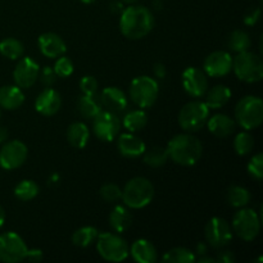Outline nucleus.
<instances>
[{
	"mask_svg": "<svg viewBox=\"0 0 263 263\" xmlns=\"http://www.w3.org/2000/svg\"><path fill=\"white\" fill-rule=\"evenodd\" d=\"M154 74H156L158 79H164L166 77V67H164V64L162 63H156L154 64Z\"/></svg>",
	"mask_w": 263,
	"mask_h": 263,
	"instance_id": "nucleus-45",
	"label": "nucleus"
},
{
	"mask_svg": "<svg viewBox=\"0 0 263 263\" xmlns=\"http://www.w3.org/2000/svg\"><path fill=\"white\" fill-rule=\"evenodd\" d=\"M182 86L190 97H203L208 90L207 74L197 67H187L182 72Z\"/></svg>",
	"mask_w": 263,
	"mask_h": 263,
	"instance_id": "nucleus-15",
	"label": "nucleus"
},
{
	"mask_svg": "<svg viewBox=\"0 0 263 263\" xmlns=\"http://www.w3.org/2000/svg\"><path fill=\"white\" fill-rule=\"evenodd\" d=\"M82 3H85V4H91V3H94L95 0H81Z\"/></svg>",
	"mask_w": 263,
	"mask_h": 263,
	"instance_id": "nucleus-52",
	"label": "nucleus"
},
{
	"mask_svg": "<svg viewBox=\"0 0 263 263\" xmlns=\"http://www.w3.org/2000/svg\"><path fill=\"white\" fill-rule=\"evenodd\" d=\"M39 46H40L41 53L48 58H59L67 51L63 39L54 32L43 33L39 37Z\"/></svg>",
	"mask_w": 263,
	"mask_h": 263,
	"instance_id": "nucleus-20",
	"label": "nucleus"
},
{
	"mask_svg": "<svg viewBox=\"0 0 263 263\" xmlns=\"http://www.w3.org/2000/svg\"><path fill=\"white\" fill-rule=\"evenodd\" d=\"M154 198V186L145 177H134L126 182L121 199L126 207L140 210L146 207Z\"/></svg>",
	"mask_w": 263,
	"mask_h": 263,
	"instance_id": "nucleus-3",
	"label": "nucleus"
},
{
	"mask_svg": "<svg viewBox=\"0 0 263 263\" xmlns=\"http://www.w3.org/2000/svg\"><path fill=\"white\" fill-rule=\"evenodd\" d=\"M26 258L31 262H40L43 259V252L40 249H27Z\"/></svg>",
	"mask_w": 263,
	"mask_h": 263,
	"instance_id": "nucleus-43",
	"label": "nucleus"
},
{
	"mask_svg": "<svg viewBox=\"0 0 263 263\" xmlns=\"http://www.w3.org/2000/svg\"><path fill=\"white\" fill-rule=\"evenodd\" d=\"M123 3H127V4H134V3H136L138 0H122Z\"/></svg>",
	"mask_w": 263,
	"mask_h": 263,
	"instance_id": "nucleus-51",
	"label": "nucleus"
},
{
	"mask_svg": "<svg viewBox=\"0 0 263 263\" xmlns=\"http://www.w3.org/2000/svg\"><path fill=\"white\" fill-rule=\"evenodd\" d=\"M197 253L200 254V256H203V254H207V247L204 246V243H199V244H198Z\"/></svg>",
	"mask_w": 263,
	"mask_h": 263,
	"instance_id": "nucleus-48",
	"label": "nucleus"
},
{
	"mask_svg": "<svg viewBox=\"0 0 263 263\" xmlns=\"http://www.w3.org/2000/svg\"><path fill=\"white\" fill-rule=\"evenodd\" d=\"M28 149L25 143L20 140L5 141L0 149V167L7 171L22 166L27 159Z\"/></svg>",
	"mask_w": 263,
	"mask_h": 263,
	"instance_id": "nucleus-12",
	"label": "nucleus"
},
{
	"mask_svg": "<svg viewBox=\"0 0 263 263\" xmlns=\"http://www.w3.org/2000/svg\"><path fill=\"white\" fill-rule=\"evenodd\" d=\"M54 72L58 77L66 79V77L71 76L73 73V63L68 57L61 55L57 59L55 64H54Z\"/></svg>",
	"mask_w": 263,
	"mask_h": 263,
	"instance_id": "nucleus-37",
	"label": "nucleus"
},
{
	"mask_svg": "<svg viewBox=\"0 0 263 263\" xmlns=\"http://www.w3.org/2000/svg\"><path fill=\"white\" fill-rule=\"evenodd\" d=\"M100 197L108 203H116L121 199L122 189L116 184H105L100 187Z\"/></svg>",
	"mask_w": 263,
	"mask_h": 263,
	"instance_id": "nucleus-38",
	"label": "nucleus"
},
{
	"mask_svg": "<svg viewBox=\"0 0 263 263\" xmlns=\"http://www.w3.org/2000/svg\"><path fill=\"white\" fill-rule=\"evenodd\" d=\"M168 158L180 166H194L203 154L200 140L192 134H179L170 140L167 145Z\"/></svg>",
	"mask_w": 263,
	"mask_h": 263,
	"instance_id": "nucleus-2",
	"label": "nucleus"
},
{
	"mask_svg": "<svg viewBox=\"0 0 263 263\" xmlns=\"http://www.w3.org/2000/svg\"><path fill=\"white\" fill-rule=\"evenodd\" d=\"M131 222H133V216L127 208L123 205H117L113 208L109 215V225L116 233L121 234L127 231L130 229Z\"/></svg>",
	"mask_w": 263,
	"mask_h": 263,
	"instance_id": "nucleus-24",
	"label": "nucleus"
},
{
	"mask_svg": "<svg viewBox=\"0 0 263 263\" xmlns=\"http://www.w3.org/2000/svg\"><path fill=\"white\" fill-rule=\"evenodd\" d=\"M208 130L217 138H228L235 130V122L228 115L217 113L207 120Z\"/></svg>",
	"mask_w": 263,
	"mask_h": 263,
	"instance_id": "nucleus-21",
	"label": "nucleus"
},
{
	"mask_svg": "<svg viewBox=\"0 0 263 263\" xmlns=\"http://www.w3.org/2000/svg\"><path fill=\"white\" fill-rule=\"evenodd\" d=\"M92 120H94L92 128H94L95 135L100 140L113 141L120 134L121 122L120 118L117 117V113L102 109Z\"/></svg>",
	"mask_w": 263,
	"mask_h": 263,
	"instance_id": "nucleus-11",
	"label": "nucleus"
},
{
	"mask_svg": "<svg viewBox=\"0 0 263 263\" xmlns=\"http://www.w3.org/2000/svg\"><path fill=\"white\" fill-rule=\"evenodd\" d=\"M210 117V108L202 100H193L185 104L179 113V125L186 133L202 130Z\"/></svg>",
	"mask_w": 263,
	"mask_h": 263,
	"instance_id": "nucleus-7",
	"label": "nucleus"
},
{
	"mask_svg": "<svg viewBox=\"0 0 263 263\" xmlns=\"http://www.w3.org/2000/svg\"><path fill=\"white\" fill-rule=\"evenodd\" d=\"M233 230L236 235L246 241H252L261 231V220L256 211L241 208L233 217Z\"/></svg>",
	"mask_w": 263,
	"mask_h": 263,
	"instance_id": "nucleus-9",
	"label": "nucleus"
},
{
	"mask_svg": "<svg viewBox=\"0 0 263 263\" xmlns=\"http://www.w3.org/2000/svg\"><path fill=\"white\" fill-rule=\"evenodd\" d=\"M0 117H2V110H0Z\"/></svg>",
	"mask_w": 263,
	"mask_h": 263,
	"instance_id": "nucleus-53",
	"label": "nucleus"
},
{
	"mask_svg": "<svg viewBox=\"0 0 263 263\" xmlns=\"http://www.w3.org/2000/svg\"><path fill=\"white\" fill-rule=\"evenodd\" d=\"M62 107V98L58 91L46 87L37 95L35 100V109L43 116H54Z\"/></svg>",
	"mask_w": 263,
	"mask_h": 263,
	"instance_id": "nucleus-17",
	"label": "nucleus"
},
{
	"mask_svg": "<svg viewBox=\"0 0 263 263\" xmlns=\"http://www.w3.org/2000/svg\"><path fill=\"white\" fill-rule=\"evenodd\" d=\"M110 9H112V12H115V13L122 12V10H123L122 3H120V2H113L112 4H110Z\"/></svg>",
	"mask_w": 263,
	"mask_h": 263,
	"instance_id": "nucleus-47",
	"label": "nucleus"
},
{
	"mask_svg": "<svg viewBox=\"0 0 263 263\" xmlns=\"http://www.w3.org/2000/svg\"><path fill=\"white\" fill-rule=\"evenodd\" d=\"M4 222H5V212H4V208L0 205V228L4 225Z\"/></svg>",
	"mask_w": 263,
	"mask_h": 263,
	"instance_id": "nucleus-50",
	"label": "nucleus"
},
{
	"mask_svg": "<svg viewBox=\"0 0 263 263\" xmlns=\"http://www.w3.org/2000/svg\"><path fill=\"white\" fill-rule=\"evenodd\" d=\"M205 239L213 248H223L233 239V229L223 218L213 217L205 226Z\"/></svg>",
	"mask_w": 263,
	"mask_h": 263,
	"instance_id": "nucleus-13",
	"label": "nucleus"
},
{
	"mask_svg": "<svg viewBox=\"0 0 263 263\" xmlns=\"http://www.w3.org/2000/svg\"><path fill=\"white\" fill-rule=\"evenodd\" d=\"M23 53H25V48H23L22 43L17 39L8 37L0 41V54L5 58L17 61V59L22 58Z\"/></svg>",
	"mask_w": 263,
	"mask_h": 263,
	"instance_id": "nucleus-30",
	"label": "nucleus"
},
{
	"mask_svg": "<svg viewBox=\"0 0 263 263\" xmlns=\"http://www.w3.org/2000/svg\"><path fill=\"white\" fill-rule=\"evenodd\" d=\"M154 27V17L143 5H130L121 12L120 28L123 36L131 40L145 37Z\"/></svg>",
	"mask_w": 263,
	"mask_h": 263,
	"instance_id": "nucleus-1",
	"label": "nucleus"
},
{
	"mask_svg": "<svg viewBox=\"0 0 263 263\" xmlns=\"http://www.w3.org/2000/svg\"><path fill=\"white\" fill-rule=\"evenodd\" d=\"M8 136H9V134H8L7 128L4 126H0V144H4L7 141Z\"/></svg>",
	"mask_w": 263,
	"mask_h": 263,
	"instance_id": "nucleus-46",
	"label": "nucleus"
},
{
	"mask_svg": "<svg viewBox=\"0 0 263 263\" xmlns=\"http://www.w3.org/2000/svg\"><path fill=\"white\" fill-rule=\"evenodd\" d=\"M146 123H148V115L141 109L131 110L123 117V126L130 133H138L143 130Z\"/></svg>",
	"mask_w": 263,
	"mask_h": 263,
	"instance_id": "nucleus-28",
	"label": "nucleus"
},
{
	"mask_svg": "<svg viewBox=\"0 0 263 263\" xmlns=\"http://www.w3.org/2000/svg\"><path fill=\"white\" fill-rule=\"evenodd\" d=\"M130 253L134 261L139 263H154L158 258L156 247L146 239H139L134 241L130 248Z\"/></svg>",
	"mask_w": 263,
	"mask_h": 263,
	"instance_id": "nucleus-22",
	"label": "nucleus"
},
{
	"mask_svg": "<svg viewBox=\"0 0 263 263\" xmlns=\"http://www.w3.org/2000/svg\"><path fill=\"white\" fill-rule=\"evenodd\" d=\"M98 87L99 85L94 76H84L80 81V89L84 95H97Z\"/></svg>",
	"mask_w": 263,
	"mask_h": 263,
	"instance_id": "nucleus-40",
	"label": "nucleus"
},
{
	"mask_svg": "<svg viewBox=\"0 0 263 263\" xmlns=\"http://www.w3.org/2000/svg\"><path fill=\"white\" fill-rule=\"evenodd\" d=\"M77 108L82 117L92 120L103 109V105L97 95H84L77 102Z\"/></svg>",
	"mask_w": 263,
	"mask_h": 263,
	"instance_id": "nucleus-27",
	"label": "nucleus"
},
{
	"mask_svg": "<svg viewBox=\"0 0 263 263\" xmlns=\"http://www.w3.org/2000/svg\"><path fill=\"white\" fill-rule=\"evenodd\" d=\"M254 146V138L249 133H239L234 140V149L239 156H247Z\"/></svg>",
	"mask_w": 263,
	"mask_h": 263,
	"instance_id": "nucleus-36",
	"label": "nucleus"
},
{
	"mask_svg": "<svg viewBox=\"0 0 263 263\" xmlns=\"http://www.w3.org/2000/svg\"><path fill=\"white\" fill-rule=\"evenodd\" d=\"M116 139H117V148L120 153L127 158H138L143 156L146 149L145 143L140 138L134 135V133L121 134V135L118 134Z\"/></svg>",
	"mask_w": 263,
	"mask_h": 263,
	"instance_id": "nucleus-18",
	"label": "nucleus"
},
{
	"mask_svg": "<svg viewBox=\"0 0 263 263\" xmlns=\"http://www.w3.org/2000/svg\"><path fill=\"white\" fill-rule=\"evenodd\" d=\"M233 69L240 81L254 84L263 79V62L253 51H241L233 59Z\"/></svg>",
	"mask_w": 263,
	"mask_h": 263,
	"instance_id": "nucleus-4",
	"label": "nucleus"
},
{
	"mask_svg": "<svg viewBox=\"0 0 263 263\" xmlns=\"http://www.w3.org/2000/svg\"><path fill=\"white\" fill-rule=\"evenodd\" d=\"M162 261L166 263H192L197 261V258L190 249L179 247V248H174L166 252Z\"/></svg>",
	"mask_w": 263,
	"mask_h": 263,
	"instance_id": "nucleus-33",
	"label": "nucleus"
},
{
	"mask_svg": "<svg viewBox=\"0 0 263 263\" xmlns=\"http://www.w3.org/2000/svg\"><path fill=\"white\" fill-rule=\"evenodd\" d=\"M198 262L199 263H205V262L213 263V262H216V258H212V257H205V254H203V256L198 259Z\"/></svg>",
	"mask_w": 263,
	"mask_h": 263,
	"instance_id": "nucleus-49",
	"label": "nucleus"
},
{
	"mask_svg": "<svg viewBox=\"0 0 263 263\" xmlns=\"http://www.w3.org/2000/svg\"><path fill=\"white\" fill-rule=\"evenodd\" d=\"M144 162L148 166L154 167H161L168 161V153H167L166 148H161V146H154V148L149 149V151L144 152Z\"/></svg>",
	"mask_w": 263,
	"mask_h": 263,
	"instance_id": "nucleus-34",
	"label": "nucleus"
},
{
	"mask_svg": "<svg viewBox=\"0 0 263 263\" xmlns=\"http://www.w3.org/2000/svg\"><path fill=\"white\" fill-rule=\"evenodd\" d=\"M233 69V58L230 53L217 50L211 53L203 63V71L210 77L226 76Z\"/></svg>",
	"mask_w": 263,
	"mask_h": 263,
	"instance_id": "nucleus-16",
	"label": "nucleus"
},
{
	"mask_svg": "<svg viewBox=\"0 0 263 263\" xmlns=\"http://www.w3.org/2000/svg\"><path fill=\"white\" fill-rule=\"evenodd\" d=\"M99 231L94 228V226H84L76 230L72 235V243L76 247H81V248H86V247L91 246L95 243Z\"/></svg>",
	"mask_w": 263,
	"mask_h": 263,
	"instance_id": "nucleus-31",
	"label": "nucleus"
},
{
	"mask_svg": "<svg viewBox=\"0 0 263 263\" xmlns=\"http://www.w3.org/2000/svg\"><path fill=\"white\" fill-rule=\"evenodd\" d=\"M89 128L84 122L71 123L68 130H67V139H68L69 144L77 149L85 148L87 141H89Z\"/></svg>",
	"mask_w": 263,
	"mask_h": 263,
	"instance_id": "nucleus-26",
	"label": "nucleus"
},
{
	"mask_svg": "<svg viewBox=\"0 0 263 263\" xmlns=\"http://www.w3.org/2000/svg\"><path fill=\"white\" fill-rule=\"evenodd\" d=\"M27 246L23 239L13 231L0 235V261L4 263H17L26 259Z\"/></svg>",
	"mask_w": 263,
	"mask_h": 263,
	"instance_id": "nucleus-10",
	"label": "nucleus"
},
{
	"mask_svg": "<svg viewBox=\"0 0 263 263\" xmlns=\"http://www.w3.org/2000/svg\"><path fill=\"white\" fill-rule=\"evenodd\" d=\"M259 17H261V9L259 8H252L244 17V22L248 26H253L258 22Z\"/></svg>",
	"mask_w": 263,
	"mask_h": 263,
	"instance_id": "nucleus-42",
	"label": "nucleus"
},
{
	"mask_svg": "<svg viewBox=\"0 0 263 263\" xmlns=\"http://www.w3.org/2000/svg\"><path fill=\"white\" fill-rule=\"evenodd\" d=\"M39 73H40V66L37 62L31 57H23V58H20L13 71V79L18 87L28 89L35 85Z\"/></svg>",
	"mask_w": 263,
	"mask_h": 263,
	"instance_id": "nucleus-14",
	"label": "nucleus"
},
{
	"mask_svg": "<svg viewBox=\"0 0 263 263\" xmlns=\"http://www.w3.org/2000/svg\"><path fill=\"white\" fill-rule=\"evenodd\" d=\"M100 103L107 110L113 113H121L127 108V97L121 89L115 86L105 87L100 94Z\"/></svg>",
	"mask_w": 263,
	"mask_h": 263,
	"instance_id": "nucleus-19",
	"label": "nucleus"
},
{
	"mask_svg": "<svg viewBox=\"0 0 263 263\" xmlns=\"http://www.w3.org/2000/svg\"><path fill=\"white\" fill-rule=\"evenodd\" d=\"M98 253L102 258L109 262H122L130 254L128 244L123 238L115 233L99 234L97 238Z\"/></svg>",
	"mask_w": 263,
	"mask_h": 263,
	"instance_id": "nucleus-6",
	"label": "nucleus"
},
{
	"mask_svg": "<svg viewBox=\"0 0 263 263\" xmlns=\"http://www.w3.org/2000/svg\"><path fill=\"white\" fill-rule=\"evenodd\" d=\"M228 46L234 53H241L251 48V37L243 30H235L228 39Z\"/></svg>",
	"mask_w": 263,
	"mask_h": 263,
	"instance_id": "nucleus-32",
	"label": "nucleus"
},
{
	"mask_svg": "<svg viewBox=\"0 0 263 263\" xmlns=\"http://www.w3.org/2000/svg\"><path fill=\"white\" fill-rule=\"evenodd\" d=\"M235 120L244 130H253L263 121V102L259 97L248 95L238 102L235 107Z\"/></svg>",
	"mask_w": 263,
	"mask_h": 263,
	"instance_id": "nucleus-5",
	"label": "nucleus"
},
{
	"mask_svg": "<svg viewBox=\"0 0 263 263\" xmlns=\"http://www.w3.org/2000/svg\"><path fill=\"white\" fill-rule=\"evenodd\" d=\"M216 262H220V263H234V262H235V257H234L233 252H229V251L221 252V253L218 254L217 258H216Z\"/></svg>",
	"mask_w": 263,
	"mask_h": 263,
	"instance_id": "nucleus-44",
	"label": "nucleus"
},
{
	"mask_svg": "<svg viewBox=\"0 0 263 263\" xmlns=\"http://www.w3.org/2000/svg\"><path fill=\"white\" fill-rule=\"evenodd\" d=\"M207 91V98H205L204 103L210 109L222 108L223 105L228 104L231 98V90L225 85H217Z\"/></svg>",
	"mask_w": 263,
	"mask_h": 263,
	"instance_id": "nucleus-25",
	"label": "nucleus"
},
{
	"mask_svg": "<svg viewBox=\"0 0 263 263\" xmlns=\"http://www.w3.org/2000/svg\"><path fill=\"white\" fill-rule=\"evenodd\" d=\"M226 199H228V203L231 207L243 208L251 202V193L246 187L234 185V186H230L228 189Z\"/></svg>",
	"mask_w": 263,
	"mask_h": 263,
	"instance_id": "nucleus-29",
	"label": "nucleus"
},
{
	"mask_svg": "<svg viewBox=\"0 0 263 263\" xmlns=\"http://www.w3.org/2000/svg\"><path fill=\"white\" fill-rule=\"evenodd\" d=\"M55 77H57L55 72H54V69L50 68V67H45L40 73L41 82H43L46 87H50L51 85L55 82Z\"/></svg>",
	"mask_w": 263,
	"mask_h": 263,
	"instance_id": "nucleus-41",
	"label": "nucleus"
},
{
	"mask_svg": "<svg viewBox=\"0 0 263 263\" xmlns=\"http://www.w3.org/2000/svg\"><path fill=\"white\" fill-rule=\"evenodd\" d=\"M159 94L158 82L149 76H139L130 85V98L139 108H149Z\"/></svg>",
	"mask_w": 263,
	"mask_h": 263,
	"instance_id": "nucleus-8",
	"label": "nucleus"
},
{
	"mask_svg": "<svg viewBox=\"0 0 263 263\" xmlns=\"http://www.w3.org/2000/svg\"><path fill=\"white\" fill-rule=\"evenodd\" d=\"M37 194L39 186L35 181H32V180H22L14 189L15 197L20 200H23V202L32 200L33 198L37 197Z\"/></svg>",
	"mask_w": 263,
	"mask_h": 263,
	"instance_id": "nucleus-35",
	"label": "nucleus"
},
{
	"mask_svg": "<svg viewBox=\"0 0 263 263\" xmlns=\"http://www.w3.org/2000/svg\"><path fill=\"white\" fill-rule=\"evenodd\" d=\"M25 102V94L17 85H8L0 87V108L14 110Z\"/></svg>",
	"mask_w": 263,
	"mask_h": 263,
	"instance_id": "nucleus-23",
	"label": "nucleus"
},
{
	"mask_svg": "<svg viewBox=\"0 0 263 263\" xmlns=\"http://www.w3.org/2000/svg\"><path fill=\"white\" fill-rule=\"evenodd\" d=\"M248 172L253 179L261 181L263 177V154L257 153L251 158L248 163Z\"/></svg>",
	"mask_w": 263,
	"mask_h": 263,
	"instance_id": "nucleus-39",
	"label": "nucleus"
}]
</instances>
